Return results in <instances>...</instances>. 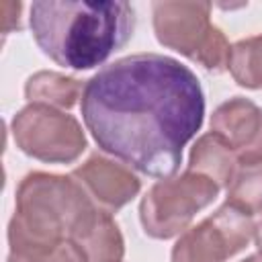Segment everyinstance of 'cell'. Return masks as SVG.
I'll use <instances>...</instances> for the list:
<instances>
[{"label":"cell","instance_id":"obj_1","mask_svg":"<svg viewBox=\"0 0 262 262\" xmlns=\"http://www.w3.org/2000/svg\"><path fill=\"white\" fill-rule=\"evenodd\" d=\"M96 145L141 174L168 178L205 117L196 74L160 53H133L102 66L80 98Z\"/></svg>","mask_w":262,"mask_h":262},{"label":"cell","instance_id":"obj_2","mask_svg":"<svg viewBox=\"0 0 262 262\" xmlns=\"http://www.w3.org/2000/svg\"><path fill=\"white\" fill-rule=\"evenodd\" d=\"M29 25L39 49L57 66L92 70L133 37L135 8L123 0H41Z\"/></svg>","mask_w":262,"mask_h":262},{"label":"cell","instance_id":"obj_3","mask_svg":"<svg viewBox=\"0 0 262 262\" xmlns=\"http://www.w3.org/2000/svg\"><path fill=\"white\" fill-rule=\"evenodd\" d=\"M94 207L92 199L72 174L29 172L16 186L8 237L33 242L68 239Z\"/></svg>","mask_w":262,"mask_h":262},{"label":"cell","instance_id":"obj_4","mask_svg":"<svg viewBox=\"0 0 262 262\" xmlns=\"http://www.w3.org/2000/svg\"><path fill=\"white\" fill-rule=\"evenodd\" d=\"M154 33L160 45L184 55L207 72H223L229 61V41L211 23L209 2L164 0L151 4Z\"/></svg>","mask_w":262,"mask_h":262},{"label":"cell","instance_id":"obj_5","mask_svg":"<svg viewBox=\"0 0 262 262\" xmlns=\"http://www.w3.org/2000/svg\"><path fill=\"white\" fill-rule=\"evenodd\" d=\"M219 186L207 176L182 172L160 178L139 203V221L154 239H170L188 229L194 215L207 209L219 194Z\"/></svg>","mask_w":262,"mask_h":262},{"label":"cell","instance_id":"obj_6","mask_svg":"<svg viewBox=\"0 0 262 262\" xmlns=\"http://www.w3.org/2000/svg\"><path fill=\"white\" fill-rule=\"evenodd\" d=\"M10 129L23 154L47 164H72L88 147L78 119L45 104L23 106L12 117Z\"/></svg>","mask_w":262,"mask_h":262},{"label":"cell","instance_id":"obj_7","mask_svg":"<svg viewBox=\"0 0 262 262\" xmlns=\"http://www.w3.org/2000/svg\"><path fill=\"white\" fill-rule=\"evenodd\" d=\"M252 215L223 203L213 215L180 233L172 248V262H225L254 237Z\"/></svg>","mask_w":262,"mask_h":262},{"label":"cell","instance_id":"obj_8","mask_svg":"<svg viewBox=\"0 0 262 262\" xmlns=\"http://www.w3.org/2000/svg\"><path fill=\"white\" fill-rule=\"evenodd\" d=\"M72 176L82 184L92 203L108 213L123 209L141 190V180L131 172L129 166L98 151L74 168Z\"/></svg>","mask_w":262,"mask_h":262},{"label":"cell","instance_id":"obj_9","mask_svg":"<svg viewBox=\"0 0 262 262\" xmlns=\"http://www.w3.org/2000/svg\"><path fill=\"white\" fill-rule=\"evenodd\" d=\"M211 133L233 149L239 164H262V108L250 98L221 102L211 115Z\"/></svg>","mask_w":262,"mask_h":262},{"label":"cell","instance_id":"obj_10","mask_svg":"<svg viewBox=\"0 0 262 262\" xmlns=\"http://www.w3.org/2000/svg\"><path fill=\"white\" fill-rule=\"evenodd\" d=\"M72 239L82 248L88 262H121L125 256V239L117 221L98 207L76 225Z\"/></svg>","mask_w":262,"mask_h":262},{"label":"cell","instance_id":"obj_11","mask_svg":"<svg viewBox=\"0 0 262 262\" xmlns=\"http://www.w3.org/2000/svg\"><path fill=\"white\" fill-rule=\"evenodd\" d=\"M237 166L239 162L233 149L215 133H205L190 147L186 170L207 176L219 188H223V186H229Z\"/></svg>","mask_w":262,"mask_h":262},{"label":"cell","instance_id":"obj_12","mask_svg":"<svg viewBox=\"0 0 262 262\" xmlns=\"http://www.w3.org/2000/svg\"><path fill=\"white\" fill-rule=\"evenodd\" d=\"M84 86L80 80L59 72H35L25 82V98L29 104H45L59 111H70L82 98Z\"/></svg>","mask_w":262,"mask_h":262},{"label":"cell","instance_id":"obj_13","mask_svg":"<svg viewBox=\"0 0 262 262\" xmlns=\"http://www.w3.org/2000/svg\"><path fill=\"white\" fill-rule=\"evenodd\" d=\"M6 262H88V258L72 237L59 242L8 237Z\"/></svg>","mask_w":262,"mask_h":262},{"label":"cell","instance_id":"obj_14","mask_svg":"<svg viewBox=\"0 0 262 262\" xmlns=\"http://www.w3.org/2000/svg\"><path fill=\"white\" fill-rule=\"evenodd\" d=\"M227 70L242 88H262V33L239 39L231 45Z\"/></svg>","mask_w":262,"mask_h":262},{"label":"cell","instance_id":"obj_15","mask_svg":"<svg viewBox=\"0 0 262 262\" xmlns=\"http://www.w3.org/2000/svg\"><path fill=\"white\" fill-rule=\"evenodd\" d=\"M227 203L248 215L262 211V164H239L229 186Z\"/></svg>","mask_w":262,"mask_h":262},{"label":"cell","instance_id":"obj_16","mask_svg":"<svg viewBox=\"0 0 262 262\" xmlns=\"http://www.w3.org/2000/svg\"><path fill=\"white\" fill-rule=\"evenodd\" d=\"M254 242H256L258 252H262V219L256 223V229H254Z\"/></svg>","mask_w":262,"mask_h":262},{"label":"cell","instance_id":"obj_17","mask_svg":"<svg viewBox=\"0 0 262 262\" xmlns=\"http://www.w3.org/2000/svg\"><path fill=\"white\" fill-rule=\"evenodd\" d=\"M242 262H262V252L252 254V256H248V258H246V260H242Z\"/></svg>","mask_w":262,"mask_h":262}]
</instances>
